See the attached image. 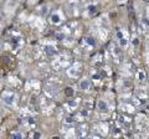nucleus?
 Here are the masks:
<instances>
[{"label": "nucleus", "instance_id": "nucleus-19", "mask_svg": "<svg viewBox=\"0 0 149 139\" xmlns=\"http://www.w3.org/2000/svg\"><path fill=\"white\" fill-rule=\"evenodd\" d=\"M51 139H61V138H60L58 136H54V137H52V138H51Z\"/></svg>", "mask_w": 149, "mask_h": 139}, {"label": "nucleus", "instance_id": "nucleus-23", "mask_svg": "<svg viewBox=\"0 0 149 139\" xmlns=\"http://www.w3.org/2000/svg\"><path fill=\"white\" fill-rule=\"evenodd\" d=\"M87 139H93V138H87Z\"/></svg>", "mask_w": 149, "mask_h": 139}, {"label": "nucleus", "instance_id": "nucleus-2", "mask_svg": "<svg viewBox=\"0 0 149 139\" xmlns=\"http://www.w3.org/2000/svg\"><path fill=\"white\" fill-rule=\"evenodd\" d=\"M61 21H62V16L60 15V13H52L51 14V16H50V22L51 24L58 25V24H61Z\"/></svg>", "mask_w": 149, "mask_h": 139}, {"label": "nucleus", "instance_id": "nucleus-21", "mask_svg": "<svg viewBox=\"0 0 149 139\" xmlns=\"http://www.w3.org/2000/svg\"><path fill=\"white\" fill-rule=\"evenodd\" d=\"M0 22H3V15L0 14Z\"/></svg>", "mask_w": 149, "mask_h": 139}, {"label": "nucleus", "instance_id": "nucleus-6", "mask_svg": "<svg viewBox=\"0 0 149 139\" xmlns=\"http://www.w3.org/2000/svg\"><path fill=\"white\" fill-rule=\"evenodd\" d=\"M65 96L66 97L74 96V90L72 88V87H66V88H65Z\"/></svg>", "mask_w": 149, "mask_h": 139}, {"label": "nucleus", "instance_id": "nucleus-9", "mask_svg": "<svg viewBox=\"0 0 149 139\" xmlns=\"http://www.w3.org/2000/svg\"><path fill=\"white\" fill-rule=\"evenodd\" d=\"M138 78H139V81H144V80H146V73H144L143 71H139L138 72Z\"/></svg>", "mask_w": 149, "mask_h": 139}, {"label": "nucleus", "instance_id": "nucleus-7", "mask_svg": "<svg viewBox=\"0 0 149 139\" xmlns=\"http://www.w3.org/2000/svg\"><path fill=\"white\" fill-rule=\"evenodd\" d=\"M11 139H25V138H24V134L21 132H14L13 136H11Z\"/></svg>", "mask_w": 149, "mask_h": 139}, {"label": "nucleus", "instance_id": "nucleus-3", "mask_svg": "<svg viewBox=\"0 0 149 139\" xmlns=\"http://www.w3.org/2000/svg\"><path fill=\"white\" fill-rule=\"evenodd\" d=\"M45 54L47 55V56H55L56 54H57V50H56V47L54 45H45Z\"/></svg>", "mask_w": 149, "mask_h": 139}, {"label": "nucleus", "instance_id": "nucleus-4", "mask_svg": "<svg viewBox=\"0 0 149 139\" xmlns=\"http://www.w3.org/2000/svg\"><path fill=\"white\" fill-rule=\"evenodd\" d=\"M97 108H98L101 112H108L109 111V107H108V103L103 99H100L98 103H97Z\"/></svg>", "mask_w": 149, "mask_h": 139}, {"label": "nucleus", "instance_id": "nucleus-5", "mask_svg": "<svg viewBox=\"0 0 149 139\" xmlns=\"http://www.w3.org/2000/svg\"><path fill=\"white\" fill-rule=\"evenodd\" d=\"M80 87H81L82 91H88V90H90V87H91V83H90V81L85 78V80H82L80 82Z\"/></svg>", "mask_w": 149, "mask_h": 139}, {"label": "nucleus", "instance_id": "nucleus-10", "mask_svg": "<svg viewBox=\"0 0 149 139\" xmlns=\"http://www.w3.org/2000/svg\"><path fill=\"white\" fill-rule=\"evenodd\" d=\"M41 137H42V134L37 131H35L34 134H32V139H41Z\"/></svg>", "mask_w": 149, "mask_h": 139}, {"label": "nucleus", "instance_id": "nucleus-18", "mask_svg": "<svg viewBox=\"0 0 149 139\" xmlns=\"http://www.w3.org/2000/svg\"><path fill=\"white\" fill-rule=\"evenodd\" d=\"M66 122H67V123H72L73 120H72V118H67V120H66Z\"/></svg>", "mask_w": 149, "mask_h": 139}, {"label": "nucleus", "instance_id": "nucleus-12", "mask_svg": "<svg viewBox=\"0 0 149 139\" xmlns=\"http://www.w3.org/2000/svg\"><path fill=\"white\" fill-rule=\"evenodd\" d=\"M127 44H128V40L125 39V38H123V39L119 40V45L122 46V47H123V46H127Z\"/></svg>", "mask_w": 149, "mask_h": 139}, {"label": "nucleus", "instance_id": "nucleus-11", "mask_svg": "<svg viewBox=\"0 0 149 139\" xmlns=\"http://www.w3.org/2000/svg\"><path fill=\"white\" fill-rule=\"evenodd\" d=\"M55 39L56 40H58V41H62L65 39V35L63 34H60V32H57V34L55 35Z\"/></svg>", "mask_w": 149, "mask_h": 139}, {"label": "nucleus", "instance_id": "nucleus-1", "mask_svg": "<svg viewBox=\"0 0 149 139\" xmlns=\"http://www.w3.org/2000/svg\"><path fill=\"white\" fill-rule=\"evenodd\" d=\"M17 97L16 95L14 93V92H9V91H5V92H3V95H1V101H3V103L8 106V107H13V106H15L16 104V99Z\"/></svg>", "mask_w": 149, "mask_h": 139}, {"label": "nucleus", "instance_id": "nucleus-15", "mask_svg": "<svg viewBox=\"0 0 149 139\" xmlns=\"http://www.w3.org/2000/svg\"><path fill=\"white\" fill-rule=\"evenodd\" d=\"M100 78H101V76L98 75V73H93V75H92V80H96V81H98Z\"/></svg>", "mask_w": 149, "mask_h": 139}, {"label": "nucleus", "instance_id": "nucleus-16", "mask_svg": "<svg viewBox=\"0 0 149 139\" xmlns=\"http://www.w3.org/2000/svg\"><path fill=\"white\" fill-rule=\"evenodd\" d=\"M117 38L120 40V39H123L124 36H123V34H122V32H120V31H118V32H117Z\"/></svg>", "mask_w": 149, "mask_h": 139}, {"label": "nucleus", "instance_id": "nucleus-13", "mask_svg": "<svg viewBox=\"0 0 149 139\" xmlns=\"http://www.w3.org/2000/svg\"><path fill=\"white\" fill-rule=\"evenodd\" d=\"M86 42H87L88 45H91V46H95V45H96V41L93 40V39H91V38H87V39H86Z\"/></svg>", "mask_w": 149, "mask_h": 139}, {"label": "nucleus", "instance_id": "nucleus-20", "mask_svg": "<svg viewBox=\"0 0 149 139\" xmlns=\"http://www.w3.org/2000/svg\"><path fill=\"white\" fill-rule=\"evenodd\" d=\"M1 52H3V46H1V44H0V55H1Z\"/></svg>", "mask_w": 149, "mask_h": 139}, {"label": "nucleus", "instance_id": "nucleus-14", "mask_svg": "<svg viewBox=\"0 0 149 139\" xmlns=\"http://www.w3.org/2000/svg\"><path fill=\"white\" fill-rule=\"evenodd\" d=\"M132 45H133V46H138V45H139V40H138V38H134V39L132 40Z\"/></svg>", "mask_w": 149, "mask_h": 139}, {"label": "nucleus", "instance_id": "nucleus-17", "mask_svg": "<svg viewBox=\"0 0 149 139\" xmlns=\"http://www.w3.org/2000/svg\"><path fill=\"white\" fill-rule=\"evenodd\" d=\"M68 104H70V106H72V107H76V106H77V102H73V101H70V102H68Z\"/></svg>", "mask_w": 149, "mask_h": 139}, {"label": "nucleus", "instance_id": "nucleus-8", "mask_svg": "<svg viewBox=\"0 0 149 139\" xmlns=\"http://www.w3.org/2000/svg\"><path fill=\"white\" fill-rule=\"evenodd\" d=\"M87 10H88V13H90V15H93V14H96V11H97V6L92 4V5H88Z\"/></svg>", "mask_w": 149, "mask_h": 139}, {"label": "nucleus", "instance_id": "nucleus-22", "mask_svg": "<svg viewBox=\"0 0 149 139\" xmlns=\"http://www.w3.org/2000/svg\"><path fill=\"white\" fill-rule=\"evenodd\" d=\"M0 123H1V117H0Z\"/></svg>", "mask_w": 149, "mask_h": 139}]
</instances>
